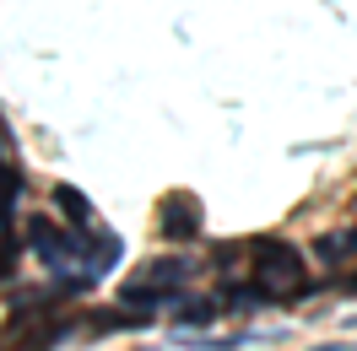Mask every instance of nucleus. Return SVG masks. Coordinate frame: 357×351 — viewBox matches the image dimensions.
Listing matches in <instances>:
<instances>
[{"label":"nucleus","instance_id":"nucleus-1","mask_svg":"<svg viewBox=\"0 0 357 351\" xmlns=\"http://www.w3.org/2000/svg\"><path fill=\"white\" fill-rule=\"evenodd\" d=\"M255 286H260L266 303H292V297H303V286H309V260L282 238L260 243V249H255Z\"/></svg>","mask_w":357,"mask_h":351},{"label":"nucleus","instance_id":"nucleus-7","mask_svg":"<svg viewBox=\"0 0 357 351\" xmlns=\"http://www.w3.org/2000/svg\"><path fill=\"white\" fill-rule=\"evenodd\" d=\"M319 351H352V346H319Z\"/></svg>","mask_w":357,"mask_h":351},{"label":"nucleus","instance_id":"nucleus-2","mask_svg":"<svg viewBox=\"0 0 357 351\" xmlns=\"http://www.w3.org/2000/svg\"><path fill=\"white\" fill-rule=\"evenodd\" d=\"M195 270H201V260H190V254H162V260H146L130 281L119 286V303H125V308H135V303H141V308L168 303L178 286L195 276Z\"/></svg>","mask_w":357,"mask_h":351},{"label":"nucleus","instance_id":"nucleus-5","mask_svg":"<svg viewBox=\"0 0 357 351\" xmlns=\"http://www.w3.org/2000/svg\"><path fill=\"white\" fill-rule=\"evenodd\" d=\"M347 254H357V233L347 227V233H325V238L314 243V260H325V265H341Z\"/></svg>","mask_w":357,"mask_h":351},{"label":"nucleus","instance_id":"nucleus-3","mask_svg":"<svg viewBox=\"0 0 357 351\" xmlns=\"http://www.w3.org/2000/svg\"><path fill=\"white\" fill-rule=\"evenodd\" d=\"M157 227L168 233V238H178V243H190V238H201V200L195 195H168L162 200V217H157Z\"/></svg>","mask_w":357,"mask_h":351},{"label":"nucleus","instance_id":"nucleus-4","mask_svg":"<svg viewBox=\"0 0 357 351\" xmlns=\"http://www.w3.org/2000/svg\"><path fill=\"white\" fill-rule=\"evenodd\" d=\"M54 205H60L66 227H76V233H98V211H92V200L82 195L76 184H54Z\"/></svg>","mask_w":357,"mask_h":351},{"label":"nucleus","instance_id":"nucleus-6","mask_svg":"<svg viewBox=\"0 0 357 351\" xmlns=\"http://www.w3.org/2000/svg\"><path fill=\"white\" fill-rule=\"evenodd\" d=\"M211 319H222V303H206V297H184V308H178V325H211Z\"/></svg>","mask_w":357,"mask_h":351}]
</instances>
